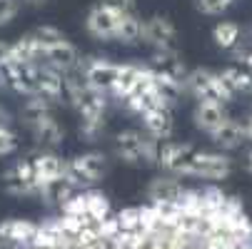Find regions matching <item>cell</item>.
<instances>
[{"label":"cell","mask_w":252,"mask_h":249,"mask_svg":"<svg viewBox=\"0 0 252 249\" xmlns=\"http://www.w3.org/2000/svg\"><path fill=\"white\" fill-rule=\"evenodd\" d=\"M115 157L132 167H158L160 155V139L150 137L145 130L127 127L115 135Z\"/></svg>","instance_id":"cell-1"},{"label":"cell","mask_w":252,"mask_h":249,"mask_svg":"<svg viewBox=\"0 0 252 249\" xmlns=\"http://www.w3.org/2000/svg\"><path fill=\"white\" fill-rule=\"evenodd\" d=\"M235 162L222 150H195L185 165L183 177L192 180H210V182H222L232 174Z\"/></svg>","instance_id":"cell-2"},{"label":"cell","mask_w":252,"mask_h":249,"mask_svg":"<svg viewBox=\"0 0 252 249\" xmlns=\"http://www.w3.org/2000/svg\"><path fill=\"white\" fill-rule=\"evenodd\" d=\"M185 95L195 97V100H220V102H232L235 100V92L232 87L225 83L220 70H210V67H197V70H190L185 75Z\"/></svg>","instance_id":"cell-3"},{"label":"cell","mask_w":252,"mask_h":249,"mask_svg":"<svg viewBox=\"0 0 252 249\" xmlns=\"http://www.w3.org/2000/svg\"><path fill=\"white\" fill-rule=\"evenodd\" d=\"M107 172V155L97 152V150H88L83 155H75L73 160H67V172L65 180L73 185L78 192L90 190L93 185H97Z\"/></svg>","instance_id":"cell-4"},{"label":"cell","mask_w":252,"mask_h":249,"mask_svg":"<svg viewBox=\"0 0 252 249\" xmlns=\"http://www.w3.org/2000/svg\"><path fill=\"white\" fill-rule=\"evenodd\" d=\"M118 67H120V62H113V60H107V57L83 55V60L78 65V73L90 85V90L110 95V87H113V83L118 78Z\"/></svg>","instance_id":"cell-5"},{"label":"cell","mask_w":252,"mask_h":249,"mask_svg":"<svg viewBox=\"0 0 252 249\" xmlns=\"http://www.w3.org/2000/svg\"><path fill=\"white\" fill-rule=\"evenodd\" d=\"M118 18H120V13L113 5H107L105 0H100V3H95L85 15V30H88V35L93 40L110 43V40H115Z\"/></svg>","instance_id":"cell-6"},{"label":"cell","mask_w":252,"mask_h":249,"mask_svg":"<svg viewBox=\"0 0 252 249\" xmlns=\"http://www.w3.org/2000/svg\"><path fill=\"white\" fill-rule=\"evenodd\" d=\"M140 43L153 50L177 48V28L165 15H150L142 20V40Z\"/></svg>","instance_id":"cell-7"},{"label":"cell","mask_w":252,"mask_h":249,"mask_svg":"<svg viewBox=\"0 0 252 249\" xmlns=\"http://www.w3.org/2000/svg\"><path fill=\"white\" fill-rule=\"evenodd\" d=\"M3 187L13 197H38V180H35L32 172V162L20 160L10 165L3 174Z\"/></svg>","instance_id":"cell-8"},{"label":"cell","mask_w":252,"mask_h":249,"mask_svg":"<svg viewBox=\"0 0 252 249\" xmlns=\"http://www.w3.org/2000/svg\"><path fill=\"white\" fill-rule=\"evenodd\" d=\"M195 152V147L190 142H177V139H165L160 142V155H158V167L165 174H175L183 180L185 165L190 160V155Z\"/></svg>","instance_id":"cell-9"},{"label":"cell","mask_w":252,"mask_h":249,"mask_svg":"<svg viewBox=\"0 0 252 249\" xmlns=\"http://www.w3.org/2000/svg\"><path fill=\"white\" fill-rule=\"evenodd\" d=\"M227 105L220 102V100H197L195 102V108H192V125L202 132V135H212L215 130H218L225 120H227Z\"/></svg>","instance_id":"cell-10"},{"label":"cell","mask_w":252,"mask_h":249,"mask_svg":"<svg viewBox=\"0 0 252 249\" xmlns=\"http://www.w3.org/2000/svg\"><path fill=\"white\" fill-rule=\"evenodd\" d=\"M80 60H83L80 50H78L73 43H70V40L65 38L63 43H55L53 48H48V50L43 53L40 65L55 67V70H60V73H73V70H78Z\"/></svg>","instance_id":"cell-11"},{"label":"cell","mask_w":252,"mask_h":249,"mask_svg":"<svg viewBox=\"0 0 252 249\" xmlns=\"http://www.w3.org/2000/svg\"><path fill=\"white\" fill-rule=\"evenodd\" d=\"M210 139H212V145L218 147V150L235 152V150H240L245 142H247V137H245V122L230 115L218 130L210 135Z\"/></svg>","instance_id":"cell-12"},{"label":"cell","mask_w":252,"mask_h":249,"mask_svg":"<svg viewBox=\"0 0 252 249\" xmlns=\"http://www.w3.org/2000/svg\"><path fill=\"white\" fill-rule=\"evenodd\" d=\"M28 130H30V135H32V139H35V145L43 147V150H55V147L63 145V139H65V130H63V125L55 120L53 112L45 115V117H40L38 122H32Z\"/></svg>","instance_id":"cell-13"},{"label":"cell","mask_w":252,"mask_h":249,"mask_svg":"<svg viewBox=\"0 0 252 249\" xmlns=\"http://www.w3.org/2000/svg\"><path fill=\"white\" fill-rule=\"evenodd\" d=\"M30 162H32V172H35V180H38V187H40L43 182L60 180V177H65V172H67V160L58 157L53 150L38 152Z\"/></svg>","instance_id":"cell-14"},{"label":"cell","mask_w":252,"mask_h":249,"mask_svg":"<svg viewBox=\"0 0 252 249\" xmlns=\"http://www.w3.org/2000/svg\"><path fill=\"white\" fill-rule=\"evenodd\" d=\"M142 130H145L150 137L165 142L172 137L175 132V120H172V110L170 108H155V110H148L145 115H140L137 117Z\"/></svg>","instance_id":"cell-15"},{"label":"cell","mask_w":252,"mask_h":249,"mask_svg":"<svg viewBox=\"0 0 252 249\" xmlns=\"http://www.w3.org/2000/svg\"><path fill=\"white\" fill-rule=\"evenodd\" d=\"M38 95L58 105L65 100V73L48 65H38Z\"/></svg>","instance_id":"cell-16"},{"label":"cell","mask_w":252,"mask_h":249,"mask_svg":"<svg viewBox=\"0 0 252 249\" xmlns=\"http://www.w3.org/2000/svg\"><path fill=\"white\" fill-rule=\"evenodd\" d=\"M35 232H38V224L30 220H3L0 222V237L13 249H23L25 244H30Z\"/></svg>","instance_id":"cell-17"},{"label":"cell","mask_w":252,"mask_h":249,"mask_svg":"<svg viewBox=\"0 0 252 249\" xmlns=\"http://www.w3.org/2000/svg\"><path fill=\"white\" fill-rule=\"evenodd\" d=\"M158 73H165L170 78H177V80H185V75L190 73L185 60L180 57L177 48H170V50H153L150 60H148Z\"/></svg>","instance_id":"cell-18"},{"label":"cell","mask_w":252,"mask_h":249,"mask_svg":"<svg viewBox=\"0 0 252 249\" xmlns=\"http://www.w3.org/2000/svg\"><path fill=\"white\" fill-rule=\"evenodd\" d=\"M183 192H185V187H183V182H180V177H175V174H160V177H155V180L148 185V192L145 194H148L150 202H172Z\"/></svg>","instance_id":"cell-19"},{"label":"cell","mask_w":252,"mask_h":249,"mask_svg":"<svg viewBox=\"0 0 252 249\" xmlns=\"http://www.w3.org/2000/svg\"><path fill=\"white\" fill-rule=\"evenodd\" d=\"M142 40V18L140 13H120L118 28H115V43L120 45H140Z\"/></svg>","instance_id":"cell-20"},{"label":"cell","mask_w":252,"mask_h":249,"mask_svg":"<svg viewBox=\"0 0 252 249\" xmlns=\"http://www.w3.org/2000/svg\"><path fill=\"white\" fill-rule=\"evenodd\" d=\"M240 35H242L240 23H235V20H220L218 25L212 28V43H215V48L230 53V50L237 45Z\"/></svg>","instance_id":"cell-21"},{"label":"cell","mask_w":252,"mask_h":249,"mask_svg":"<svg viewBox=\"0 0 252 249\" xmlns=\"http://www.w3.org/2000/svg\"><path fill=\"white\" fill-rule=\"evenodd\" d=\"M53 108H55V105H53L50 100L40 97V95H32V97H25V102H23V108H20V122H23L25 127H30L32 122H38L40 117L50 115V112H53Z\"/></svg>","instance_id":"cell-22"},{"label":"cell","mask_w":252,"mask_h":249,"mask_svg":"<svg viewBox=\"0 0 252 249\" xmlns=\"http://www.w3.org/2000/svg\"><path fill=\"white\" fill-rule=\"evenodd\" d=\"M222 73V78H225V83L232 87V92L235 95H252V73L245 67V65H230V67H225V70H220Z\"/></svg>","instance_id":"cell-23"},{"label":"cell","mask_w":252,"mask_h":249,"mask_svg":"<svg viewBox=\"0 0 252 249\" xmlns=\"http://www.w3.org/2000/svg\"><path fill=\"white\" fill-rule=\"evenodd\" d=\"M28 38L32 40V45L38 48V53H40V57H43V53H45L48 48H53L55 43H63V40H65V35H63L58 28H53V25H40V28L30 30ZM38 65H40V60H38Z\"/></svg>","instance_id":"cell-24"},{"label":"cell","mask_w":252,"mask_h":249,"mask_svg":"<svg viewBox=\"0 0 252 249\" xmlns=\"http://www.w3.org/2000/svg\"><path fill=\"white\" fill-rule=\"evenodd\" d=\"M230 57L235 60V65H245V67L250 65V60H252V30H242L237 45L230 50Z\"/></svg>","instance_id":"cell-25"},{"label":"cell","mask_w":252,"mask_h":249,"mask_svg":"<svg viewBox=\"0 0 252 249\" xmlns=\"http://www.w3.org/2000/svg\"><path fill=\"white\" fill-rule=\"evenodd\" d=\"M235 0H195V8L202 13V15H210V18H218L222 13H227L232 8Z\"/></svg>","instance_id":"cell-26"},{"label":"cell","mask_w":252,"mask_h":249,"mask_svg":"<svg viewBox=\"0 0 252 249\" xmlns=\"http://www.w3.org/2000/svg\"><path fill=\"white\" fill-rule=\"evenodd\" d=\"M18 150V135L8 127H0V157H8Z\"/></svg>","instance_id":"cell-27"},{"label":"cell","mask_w":252,"mask_h":249,"mask_svg":"<svg viewBox=\"0 0 252 249\" xmlns=\"http://www.w3.org/2000/svg\"><path fill=\"white\" fill-rule=\"evenodd\" d=\"M20 10V0H0V28L8 25Z\"/></svg>","instance_id":"cell-28"},{"label":"cell","mask_w":252,"mask_h":249,"mask_svg":"<svg viewBox=\"0 0 252 249\" xmlns=\"http://www.w3.org/2000/svg\"><path fill=\"white\" fill-rule=\"evenodd\" d=\"M107 5H113L118 13H137V0H105Z\"/></svg>","instance_id":"cell-29"},{"label":"cell","mask_w":252,"mask_h":249,"mask_svg":"<svg viewBox=\"0 0 252 249\" xmlns=\"http://www.w3.org/2000/svg\"><path fill=\"white\" fill-rule=\"evenodd\" d=\"M242 122H245V137H247V142H252V112Z\"/></svg>","instance_id":"cell-30"},{"label":"cell","mask_w":252,"mask_h":249,"mask_svg":"<svg viewBox=\"0 0 252 249\" xmlns=\"http://www.w3.org/2000/svg\"><path fill=\"white\" fill-rule=\"evenodd\" d=\"M10 125V120H8V112L3 110V108H0V127H8Z\"/></svg>","instance_id":"cell-31"},{"label":"cell","mask_w":252,"mask_h":249,"mask_svg":"<svg viewBox=\"0 0 252 249\" xmlns=\"http://www.w3.org/2000/svg\"><path fill=\"white\" fill-rule=\"evenodd\" d=\"M245 169L252 174V147H250V152H247V157H245Z\"/></svg>","instance_id":"cell-32"},{"label":"cell","mask_w":252,"mask_h":249,"mask_svg":"<svg viewBox=\"0 0 252 249\" xmlns=\"http://www.w3.org/2000/svg\"><path fill=\"white\" fill-rule=\"evenodd\" d=\"M23 3H28V5H32V8H40V5L48 3V0H23Z\"/></svg>","instance_id":"cell-33"},{"label":"cell","mask_w":252,"mask_h":249,"mask_svg":"<svg viewBox=\"0 0 252 249\" xmlns=\"http://www.w3.org/2000/svg\"><path fill=\"white\" fill-rule=\"evenodd\" d=\"M247 70H250V73H252V60H250V65H247Z\"/></svg>","instance_id":"cell-34"},{"label":"cell","mask_w":252,"mask_h":249,"mask_svg":"<svg viewBox=\"0 0 252 249\" xmlns=\"http://www.w3.org/2000/svg\"><path fill=\"white\" fill-rule=\"evenodd\" d=\"M250 30H252V28H250Z\"/></svg>","instance_id":"cell-35"}]
</instances>
